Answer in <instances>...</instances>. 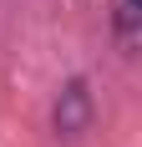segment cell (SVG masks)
Masks as SVG:
<instances>
[{
  "mask_svg": "<svg viewBox=\"0 0 142 147\" xmlns=\"http://www.w3.org/2000/svg\"><path fill=\"white\" fill-rule=\"evenodd\" d=\"M91 117H97V102H91V86L81 76H71L61 86L56 107H51V122H56V137H81L91 132Z\"/></svg>",
  "mask_w": 142,
  "mask_h": 147,
  "instance_id": "1",
  "label": "cell"
},
{
  "mask_svg": "<svg viewBox=\"0 0 142 147\" xmlns=\"http://www.w3.org/2000/svg\"><path fill=\"white\" fill-rule=\"evenodd\" d=\"M112 36L122 51H132L142 36V0H112Z\"/></svg>",
  "mask_w": 142,
  "mask_h": 147,
  "instance_id": "2",
  "label": "cell"
}]
</instances>
